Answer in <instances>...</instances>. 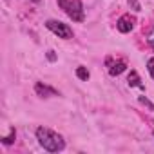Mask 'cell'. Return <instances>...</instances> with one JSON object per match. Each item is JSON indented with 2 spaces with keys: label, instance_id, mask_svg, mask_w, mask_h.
Wrapping results in <instances>:
<instances>
[{
  "label": "cell",
  "instance_id": "cell-1",
  "mask_svg": "<svg viewBox=\"0 0 154 154\" xmlns=\"http://www.w3.org/2000/svg\"><path fill=\"white\" fill-rule=\"evenodd\" d=\"M36 140L47 152H60V150L65 149L63 138L58 132H54L47 127H38L36 129Z\"/></svg>",
  "mask_w": 154,
  "mask_h": 154
},
{
  "label": "cell",
  "instance_id": "cell-2",
  "mask_svg": "<svg viewBox=\"0 0 154 154\" xmlns=\"http://www.w3.org/2000/svg\"><path fill=\"white\" fill-rule=\"evenodd\" d=\"M58 6L63 9V13L74 20V22H82L84 20V6L82 0H58Z\"/></svg>",
  "mask_w": 154,
  "mask_h": 154
},
{
  "label": "cell",
  "instance_id": "cell-3",
  "mask_svg": "<svg viewBox=\"0 0 154 154\" xmlns=\"http://www.w3.org/2000/svg\"><path fill=\"white\" fill-rule=\"evenodd\" d=\"M45 27H47L51 33H54L58 38H63V40H71V38H72V29H71L67 24H63V22L47 20V22H45Z\"/></svg>",
  "mask_w": 154,
  "mask_h": 154
},
{
  "label": "cell",
  "instance_id": "cell-4",
  "mask_svg": "<svg viewBox=\"0 0 154 154\" xmlns=\"http://www.w3.org/2000/svg\"><path fill=\"white\" fill-rule=\"evenodd\" d=\"M134 24H136V18H134V17H131V15H122V17L118 18V22H116V27H118L120 33H129V31H132Z\"/></svg>",
  "mask_w": 154,
  "mask_h": 154
},
{
  "label": "cell",
  "instance_id": "cell-5",
  "mask_svg": "<svg viewBox=\"0 0 154 154\" xmlns=\"http://www.w3.org/2000/svg\"><path fill=\"white\" fill-rule=\"evenodd\" d=\"M35 93H36L38 96H42V98L58 96V91H56V89H53V87H49V85H45V84H42V82H38V84L35 85Z\"/></svg>",
  "mask_w": 154,
  "mask_h": 154
},
{
  "label": "cell",
  "instance_id": "cell-6",
  "mask_svg": "<svg viewBox=\"0 0 154 154\" xmlns=\"http://www.w3.org/2000/svg\"><path fill=\"white\" fill-rule=\"evenodd\" d=\"M107 65H109V74H112V76H118V74H122V72L125 71V67H127L125 60H118V62H112L111 58L107 60Z\"/></svg>",
  "mask_w": 154,
  "mask_h": 154
},
{
  "label": "cell",
  "instance_id": "cell-7",
  "mask_svg": "<svg viewBox=\"0 0 154 154\" xmlns=\"http://www.w3.org/2000/svg\"><path fill=\"white\" fill-rule=\"evenodd\" d=\"M129 85H132V87H141V84H140V76H138V72L136 71H131V74H129Z\"/></svg>",
  "mask_w": 154,
  "mask_h": 154
},
{
  "label": "cell",
  "instance_id": "cell-8",
  "mask_svg": "<svg viewBox=\"0 0 154 154\" xmlns=\"http://www.w3.org/2000/svg\"><path fill=\"white\" fill-rule=\"evenodd\" d=\"M76 76H78L80 80H89V71L85 67H78L76 69Z\"/></svg>",
  "mask_w": 154,
  "mask_h": 154
},
{
  "label": "cell",
  "instance_id": "cell-9",
  "mask_svg": "<svg viewBox=\"0 0 154 154\" xmlns=\"http://www.w3.org/2000/svg\"><path fill=\"white\" fill-rule=\"evenodd\" d=\"M147 69H149V74L154 78V56L149 58V62H147Z\"/></svg>",
  "mask_w": 154,
  "mask_h": 154
},
{
  "label": "cell",
  "instance_id": "cell-10",
  "mask_svg": "<svg viewBox=\"0 0 154 154\" xmlns=\"http://www.w3.org/2000/svg\"><path fill=\"white\" fill-rule=\"evenodd\" d=\"M140 102H141L143 105H147V107H149L150 111H154V103H152V102H149V100H147L145 96H140Z\"/></svg>",
  "mask_w": 154,
  "mask_h": 154
},
{
  "label": "cell",
  "instance_id": "cell-11",
  "mask_svg": "<svg viewBox=\"0 0 154 154\" xmlns=\"http://www.w3.org/2000/svg\"><path fill=\"white\" fill-rule=\"evenodd\" d=\"M13 138H15V131L11 129V134H9V136H6V138H4L2 141H4L6 145H9V143H13Z\"/></svg>",
  "mask_w": 154,
  "mask_h": 154
},
{
  "label": "cell",
  "instance_id": "cell-12",
  "mask_svg": "<svg viewBox=\"0 0 154 154\" xmlns=\"http://www.w3.org/2000/svg\"><path fill=\"white\" fill-rule=\"evenodd\" d=\"M147 42H149V45H150V47L154 49V29H152V31L149 33V36H147Z\"/></svg>",
  "mask_w": 154,
  "mask_h": 154
},
{
  "label": "cell",
  "instance_id": "cell-13",
  "mask_svg": "<svg viewBox=\"0 0 154 154\" xmlns=\"http://www.w3.org/2000/svg\"><path fill=\"white\" fill-rule=\"evenodd\" d=\"M47 58H49V60H51V62H53V60H54V54H53V51H49V53H47Z\"/></svg>",
  "mask_w": 154,
  "mask_h": 154
},
{
  "label": "cell",
  "instance_id": "cell-14",
  "mask_svg": "<svg viewBox=\"0 0 154 154\" xmlns=\"http://www.w3.org/2000/svg\"><path fill=\"white\" fill-rule=\"evenodd\" d=\"M31 2H40V0H31Z\"/></svg>",
  "mask_w": 154,
  "mask_h": 154
}]
</instances>
